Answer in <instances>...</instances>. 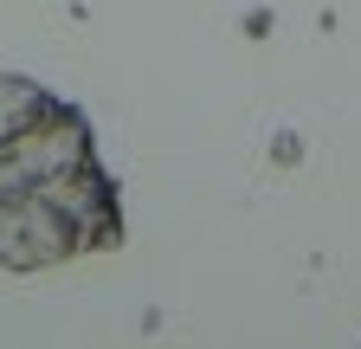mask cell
Segmentation results:
<instances>
[{"label": "cell", "instance_id": "obj_1", "mask_svg": "<svg viewBox=\"0 0 361 349\" xmlns=\"http://www.w3.org/2000/svg\"><path fill=\"white\" fill-rule=\"evenodd\" d=\"M123 246V201L90 117L45 84L0 71V266L45 272Z\"/></svg>", "mask_w": 361, "mask_h": 349}]
</instances>
